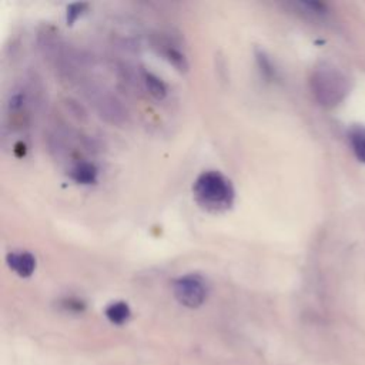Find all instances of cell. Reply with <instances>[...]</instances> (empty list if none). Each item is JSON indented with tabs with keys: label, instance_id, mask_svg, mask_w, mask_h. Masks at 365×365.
<instances>
[{
	"label": "cell",
	"instance_id": "cell-1",
	"mask_svg": "<svg viewBox=\"0 0 365 365\" xmlns=\"http://www.w3.org/2000/svg\"><path fill=\"white\" fill-rule=\"evenodd\" d=\"M194 197L210 211H224L234 201V188L228 178L218 171H204L194 181Z\"/></svg>",
	"mask_w": 365,
	"mask_h": 365
},
{
	"label": "cell",
	"instance_id": "cell-4",
	"mask_svg": "<svg viewBox=\"0 0 365 365\" xmlns=\"http://www.w3.org/2000/svg\"><path fill=\"white\" fill-rule=\"evenodd\" d=\"M9 267L20 277H30L36 268V258L27 251H13L7 255Z\"/></svg>",
	"mask_w": 365,
	"mask_h": 365
},
{
	"label": "cell",
	"instance_id": "cell-9",
	"mask_svg": "<svg viewBox=\"0 0 365 365\" xmlns=\"http://www.w3.org/2000/svg\"><path fill=\"white\" fill-rule=\"evenodd\" d=\"M351 143H352V148H354L356 157L365 163V133L358 131V133L352 134Z\"/></svg>",
	"mask_w": 365,
	"mask_h": 365
},
{
	"label": "cell",
	"instance_id": "cell-11",
	"mask_svg": "<svg viewBox=\"0 0 365 365\" xmlns=\"http://www.w3.org/2000/svg\"><path fill=\"white\" fill-rule=\"evenodd\" d=\"M257 60H258V64H259V67H261V71H262L267 77H271V76L274 74V68H272L271 61L268 60V57H267L262 51H259V53H257Z\"/></svg>",
	"mask_w": 365,
	"mask_h": 365
},
{
	"label": "cell",
	"instance_id": "cell-7",
	"mask_svg": "<svg viewBox=\"0 0 365 365\" xmlns=\"http://www.w3.org/2000/svg\"><path fill=\"white\" fill-rule=\"evenodd\" d=\"M144 81H145V86H147V88H148L151 96H154L158 100L164 98V96L167 94V87L161 81V78H158L157 76H154L151 73H145Z\"/></svg>",
	"mask_w": 365,
	"mask_h": 365
},
{
	"label": "cell",
	"instance_id": "cell-10",
	"mask_svg": "<svg viewBox=\"0 0 365 365\" xmlns=\"http://www.w3.org/2000/svg\"><path fill=\"white\" fill-rule=\"evenodd\" d=\"M86 7H87L86 3H73V4H70L67 7V21H68V24H73Z\"/></svg>",
	"mask_w": 365,
	"mask_h": 365
},
{
	"label": "cell",
	"instance_id": "cell-2",
	"mask_svg": "<svg viewBox=\"0 0 365 365\" xmlns=\"http://www.w3.org/2000/svg\"><path fill=\"white\" fill-rule=\"evenodd\" d=\"M311 88L315 98L325 107L336 106L346 91L345 78L331 67L315 70L311 77Z\"/></svg>",
	"mask_w": 365,
	"mask_h": 365
},
{
	"label": "cell",
	"instance_id": "cell-3",
	"mask_svg": "<svg viewBox=\"0 0 365 365\" xmlns=\"http://www.w3.org/2000/svg\"><path fill=\"white\" fill-rule=\"evenodd\" d=\"M174 297L177 301L188 308H197L204 304L208 295V285L198 274H187L177 278L173 284Z\"/></svg>",
	"mask_w": 365,
	"mask_h": 365
},
{
	"label": "cell",
	"instance_id": "cell-6",
	"mask_svg": "<svg viewBox=\"0 0 365 365\" xmlns=\"http://www.w3.org/2000/svg\"><path fill=\"white\" fill-rule=\"evenodd\" d=\"M106 317L115 325H123L130 318V308L125 302L117 301L106 308Z\"/></svg>",
	"mask_w": 365,
	"mask_h": 365
},
{
	"label": "cell",
	"instance_id": "cell-5",
	"mask_svg": "<svg viewBox=\"0 0 365 365\" xmlns=\"http://www.w3.org/2000/svg\"><path fill=\"white\" fill-rule=\"evenodd\" d=\"M97 168L94 164L88 163V161H81L77 163L71 170H70V175L71 178L78 182V184H93L97 180Z\"/></svg>",
	"mask_w": 365,
	"mask_h": 365
},
{
	"label": "cell",
	"instance_id": "cell-8",
	"mask_svg": "<svg viewBox=\"0 0 365 365\" xmlns=\"http://www.w3.org/2000/svg\"><path fill=\"white\" fill-rule=\"evenodd\" d=\"M163 54H164V57H165L175 68H178V70H181V71L187 70V67H188L187 60H185L184 54H182L178 48H175V47L170 46V44H167V47H164Z\"/></svg>",
	"mask_w": 365,
	"mask_h": 365
}]
</instances>
